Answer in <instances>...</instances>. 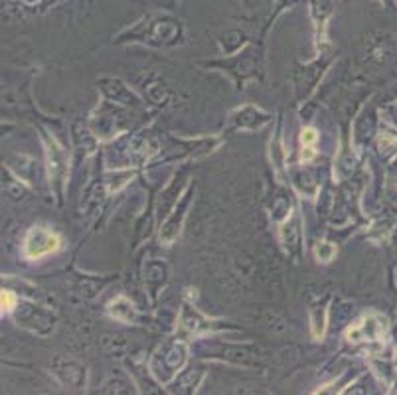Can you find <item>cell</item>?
I'll list each match as a JSON object with an SVG mask.
<instances>
[{"label": "cell", "mask_w": 397, "mask_h": 395, "mask_svg": "<svg viewBox=\"0 0 397 395\" xmlns=\"http://www.w3.org/2000/svg\"><path fill=\"white\" fill-rule=\"evenodd\" d=\"M61 245L60 237L44 227H34L28 237H26V257L30 259H40L48 253L58 251Z\"/></svg>", "instance_id": "1"}, {"label": "cell", "mask_w": 397, "mask_h": 395, "mask_svg": "<svg viewBox=\"0 0 397 395\" xmlns=\"http://www.w3.org/2000/svg\"><path fill=\"white\" fill-rule=\"evenodd\" d=\"M314 141H316V130L306 128L305 133H303V143H305V145H308V143H314Z\"/></svg>", "instance_id": "2"}, {"label": "cell", "mask_w": 397, "mask_h": 395, "mask_svg": "<svg viewBox=\"0 0 397 395\" xmlns=\"http://www.w3.org/2000/svg\"><path fill=\"white\" fill-rule=\"evenodd\" d=\"M12 304H14V297H12L10 293H2V308H4V310H10Z\"/></svg>", "instance_id": "3"}]
</instances>
